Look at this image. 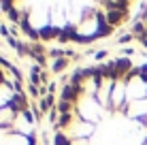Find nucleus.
Returning a JSON list of instances; mask_svg holds the SVG:
<instances>
[{"mask_svg":"<svg viewBox=\"0 0 147 145\" xmlns=\"http://www.w3.org/2000/svg\"><path fill=\"white\" fill-rule=\"evenodd\" d=\"M53 145H147V60L117 56L70 73L55 100Z\"/></svg>","mask_w":147,"mask_h":145,"instance_id":"1","label":"nucleus"},{"mask_svg":"<svg viewBox=\"0 0 147 145\" xmlns=\"http://www.w3.org/2000/svg\"><path fill=\"white\" fill-rule=\"evenodd\" d=\"M0 7L28 36L60 45L107 38L132 15L130 2H2Z\"/></svg>","mask_w":147,"mask_h":145,"instance_id":"2","label":"nucleus"},{"mask_svg":"<svg viewBox=\"0 0 147 145\" xmlns=\"http://www.w3.org/2000/svg\"><path fill=\"white\" fill-rule=\"evenodd\" d=\"M0 145H38V124L26 88L0 60Z\"/></svg>","mask_w":147,"mask_h":145,"instance_id":"3","label":"nucleus"}]
</instances>
